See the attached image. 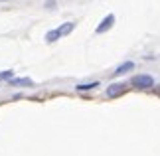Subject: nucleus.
<instances>
[{"label":"nucleus","instance_id":"f257e3e1","mask_svg":"<svg viewBox=\"0 0 160 156\" xmlns=\"http://www.w3.org/2000/svg\"><path fill=\"white\" fill-rule=\"evenodd\" d=\"M132 85L138 87V89H150V87L154 85V79L150 75H146V73H140V75H137L132 79Z\"/></svg>","mask_w":160,"mask_h":156},{"label":"nucleus","instance_id":"f03ea898","mask_svg":"<svg viewBox=\"0 0 160 156\" xmlns=\"http://www.w3.org/2000/svg\"><path fill=\"white\" fill-rule=\"evenodd\" d=\"M113 24H115V14H109V16H105L101 20V24L95 28V34H105L107 30H111L113 28Z\"/></svg>","mask_w":160,"mask_h":156},{"label":"nucleus","instance_id":"7ed1b4c3","mask_svg":"<svg viewBox=\"0 0 160 156\" xmlns=\"http://www.w3.org/2000/svg\"><path fill=\"white\" fill-rule=\"evenodd\" d=\"M121 93H125V83H113V85L107 87L109 97H117V95H121Z\"/></svg>","mask_w":160,"mask_h":156},{"label":"nucleus","instance_id":"20e7f679","mask_svg":"<svg viewBox=\"0 0 160 156\" xmlns=\"http://www.w3.org/2000/svg\"><path fill=\"white\" fill-rule=\"evenodd\" d=\"M10 85H14V87H34V81L30 77H22V79L10 77Z\"/></svg>","mask_w":160,"mask_h":156},{"label":"nucleus","instance_id":"39448f33","mask_svg":"<svg viewBox=\"0 0 160 156\" xmlns=\"http://www.w3.org/2000/svg\"><path fill=\"white\" fill-rule=\"evenodd\" d=\"M131 69H134V63H132V61H127V63H122V65H119L115 69V77L117 75H122V73H127V71H131Z\"/></svg>","mask_w":160,"mask_h":156},{"label":"nucleus","instance_id":"423d86ee","mask_svg":"<svg viewBox=\"0 0 160 156\" xmlns=\"http://www.w3.org/2000/svg\"><path fill=\"white\" fill-rule=\"evenodd\" d=\"M73 28H75V22H65L63 26H59L58 30H59V34H61V36H65V34L73 32Z\"/></svg>","mask_w":160,"mask_h":156},{"label":"nucleus","instance_id":"0eeeda50","mask_svg":"<svg viewBox=\"0 0 160 156\" xmlns=\"http://www.w3.org/2000/svg\"><path fill=\"white\" fill-rule=\"evenodd\" d=\"M99 85L97 81H91V83H81V85H75L77 91H89V89H95V87Z\"/></svg>","mask_w":160,"mask_h":156},{"label":"nucleus","instance_id":"6e6552de","mask_svg":"<svg viewBox=\"0 0 160 156\" xmlns=\"http://www.w3.org/2000/svg\"><path fill=\"white\" fill-rule=\"evenodd\" d=\"M12 77V71H2L0 73V79H10Z\"/></svg>","mask_w":160,"mask_h":156}]
</instances>
